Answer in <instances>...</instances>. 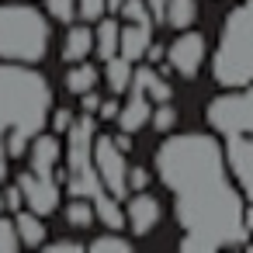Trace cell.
I'll return each mask as SVG.
<instances>
[{
	"mask_svg": "<svg viewBox=\"0 0 253 253\" xmlns=\"http://www.w3.org/2000/svg\"><path fill=\"white\" fill-rule=\"evenodd\" d=\"M118 108H122V104H118V97L111 94L108 101H101V108H97V118H104V122H115V118H118Z\"/></svg>",
	"mask_w": 253,
	"mask_h": 253,
	"instance_id": "836d02e7",
	"label": "cell"
},
{
	"mask_svg": "<svg viewBox=\"0 0 253 253\" xmlns=\"http://www.w3.org/2000/svg\"><path fill=\"white\" fill-rule=\"evenodd\" d=\"M132 246H135V239L125 236V232H115V229H104L101 236H90L87 239V250L90 253H104V250H111V253H132Z\"/></svg>",
	"mask_w": 253,
	"mask_h": 253,
	"instance_id": "603a6c76",
	"label": "cell"
},
{
	"mask_svg": "<svg viewBox=\"0 0 253 253\" xmlns=\"http://www.w3.org/2000/svg\"><path fill=\"white\" fill-rule=\"evenodd\" d=\"M118 18L122 21H132V25H156V18H153V11H149L146 0H125V4L118 7Z\"/></svg>",
	"mask_w": 253,
	"mask_h": 253,
	"instance_id": "d4e9b609",
	"label": "cell"
},
{
	"mask_svg": "<svg viewBox=\"0 0 253 253\" xmlns=\"http://www.w3.org/2000/svg\"><path fill=\"white\" fill-rule=\"evenodd\" d=\"M118 18H101V21H94V56L97 59H111V56H118Z\"/></svg>",
	"mask_w": 253,
	"mask_h": 253,
	"instance_id": "44dd1931",
	"label": "cell"
},
{
	"mask_svg": "<svg viewBox=\"0 0 253 253\" xmlns=\"http://www.w3.org/2000/svg\"><path fill=\"white\" fill-rule=\"evenodd\" d=\"M28 170L42 173V177H56V167L63 163V142L56 132H39L28 142Z\"/></svg>",
	"mask_w": 253,
	"mask_h": 253,
	"instance_id": "7c38bea8",
	"label": "cell"
},
{
	"mask_svg": "<svg viewBox=\"0 0 253 253\" xmlns=\"http://www.w3.org/2000/svg\"><path fill=\"white\" fill-rule=\"evenodd\" d=\"M52 25L32 4H0V59L39 66L49 56Z\"/></svg>",
	"mask_w": 253,
	"mask_h": 253,
	"instance_id": "5b68a950",
	"label": "cell"
},
{
	"mask_svg": "<svg viewBox=\"0 0 253 253\" xmlns=\"http://www.w3.org/2000/svg\"><path fill=\"white\" fill-rule=\"evenodd\" d=\"M149 180H153V173H149L146 167H132V163H128V191H146Z\"/></svg>",
	"mask_w": 253,
	"mask_h": 253,
	"instance_id": "1f68e13d",
	"label": "cell"
},
{
	"mask_svg": "<svg viewBox=\"0 0 253 253\" xmlns=\"http://www.w3.org/2000/svg\"><path fill=\"white\" fill-rule=\"evenodd\" d=\"M177 118H180V111H177V104L173 101H160V104H153V115H149V125L160 132V135H170L173 128H177Z\"/></svg>",
	"mask_w": 253,
	"mask_h": 253,
	"instance_id": "cb8c5ba5",
	"label": "cell"
},
{
	"mask_svg": "<svg viewBox=\"0 0 253 253\" xmlns=\"http://www.w3.org/2000/svg\"><path fill=\"white\" fill-rule=\"evenodd\" d=\"M52 111L49 80L28 63L0 59V184L7 180V163L28 153V142L45 132Z\"/></svg>",
	"mask_w": 253,
	"mask_h": 253,
	"instance_id": "7a4b0ae2",
	"label": "cell"
},
{
	"mask_svg": "<svg viewBox=\"0 0 253 253\" xmlns=\"http://www.w3.org/2000/svg\"><path fill=\"white\" fill-rule=\"evenodd\" d=\"M101 84V70L90 63V59H80V63H70V70H66V77H63V87L70 90V94H87V90H94Z\"/></svg>",
	"mask_w": 253,
	"mask_h": 253,
	"instance_id": "d6986e66",
	"label": "cell"
},
{
	"mask_svg": "<svg viewBox=\"0 0 253 253\" xmlns=\"http://www.w3.org/2000/svg\"><path fill=\"white\" fill-rule=\"evenodd\" d=\"M132 87H139L153 104H160V101H173V87H170V80L156 70V66H139L135 63V73H132Z\"/></svg>",
	"mask_w": 253,
	"mask_h": 253,
	"instance_id": "2e32d148",
	"label": "cell"
},
{
	"mask_svg": "<svg viewBox=\"0 0 253 253\" xmlns=\"http://www.w3.org/2000/svg\"><path fill=\"white\" fill-rule=\"evenodd\" d=\"M63 215H66L70 229H77V232H87L90 225H97V211H94V205H90L87 198H80V194H70V205L63 208Z\"/></svg>",
	"mask_w": 253,
	"mask_h": 253,
	"instance_id": "7402d4cb",
	"label": "cell"
},
{
	"mask_svg": "<svg viewBox=\"0 0 253 253\" xmlns=\"http://www.w3.org/2000/svg\"><path fill=\"white\" fill-rule=\"evenodd\" d=\"M146 4H149V11H153V18L160 21V18H163V4H167V0H146Z\"/></svg>",
	"mask_w": 253,
	"mask_h": 253,
	"instance_id": "d590c367",
	"label": "cell"
},
{
	"mask_svg": "<svg viewBox=\"0 0 253 253\" xmlns=\"http://www.w3.org/2000/svg\"><path fill=\"white\" fill-rule=\"evenodd\" d=\"M149 115H153V101L139 90V87H128V97H125V104L118 108V128L122 132H139V128H146L149 125Z\"/></svg>",
	"mask_w": 253,
	"mask_h": 253,
	"instance_id": "4fadbf2b",
	"label": "cell"
},
{
	"mask_svg": "<svg viewBox=\"0 0 253 253\" xmlns=\"http://www.w3.org/2000/svg\"><path fill=\"white\" fill-rule=\"evenodd\" d=\"M94 167H97V177H101L104 191L115 201H125L128 198V160L115 146L111 135H94Z\"/></svg>",
	"mask_w": 253,
	"mask_h": 253,
	"instance_id": "52a82bcc",
	"label": "cell"
},
{
	"mask_svg": "<svg viewBox=\"0 0 253 253\" xmlns=\"http://www.w3.org/2000/svg\"><path fill=\"white\" fill-rule=\"evenodd\" d=\"M0 194H4V211H21V208H25V194H21L18 180H14V184H7Z\"/></svg>",
	"mask_w": 253,
	"mask_h": 253,
	"instance_id": "f546056e",
	"label": "cell"
},
{
	"mask_svg": "<svg viewBox=\"0 0 253 253\" xmlns=\"http://www.w3.org/2000/svg\"><path fill=\"white\" fill-rule=\"evenodd\" d=\"M0 211H4V194H0Z\"/></svg>",
	"mask_w": 253,
	"mask_h": 253,
	"instance_id": "74e56055",
	"label": "cell"
},
{
	"mask_svg": "<svg viewBox=\"0 0 253 253\" xmlns=\"http://www.w3.org/2000/svg\"><path fill=\"white\" fill-rule=\"evenodd\" d=\"M45 250L49 253H84L87 243H80V239H45Z\"/></svg>",
	"mask_w": 253,
	"mask_h": 253,
	"instance_id": "4dcf8cb0",
	"label": "cell"
},
{
	"mask_svg": "<svg viewBox=\"0 0 253 253\" xmlns=\"http://www.w3.org/2000/svg\"><path fill=\"white\" fill-rule=\"evenodd\" d=\"M21 250V236L14 218H7V211H0V253H18Z\"/></svg>",
	"mask_w": 253,
	"mask_h": 253,
	"instance_id": "484cf974",
	"label": "cell"
},
{
	"mask_svg": "<svg viewBox=\"0 0 253 253\" xmlns=\"http://www.w3.org/2000/svg\"><path fill=\"white\" fill-rule=\"evenodd\" d=\"M94 135H97V122L94 115H77V122L66 132V163H63V187L66 194H80L94 205L97 211V225L101 229H115L125 232V208L122 201H115L94 167Z\"/></svg>",
	"mask_w": 253,
	"mask_h": 253,
	"instance_id": "3957f363",
	"label": "cell"
},
{
	"mask_svg": "<svg viewBox=\"0 0 253 253\" xmlns=\"http://www.w3.org/2000/svg\"><path fill=\"white\" fill-rule=\"evenodd\" d=\"M14 225H18V236H21V250H42V246H45L49 225H45L42 215L21 208V211H14Z\"/></svg>",
	"mask_w": 253,
	"mask_h": 253,
	"instance_id": "e0dca14e",
	"label": "cell"
},
{
	"mask_svg": "<svg viewBox=\"0 0 253 253\" xmlns=\"http://www.w3.org/2000/svg\"><path fill=\"white\" fill-rule=\"evenodd\" d=\"M153 170L173 194V215L180 225V250L211 253L225 246H246L243 194L229 177L222 142L211 132H173L160 142Z\"/></svg>",
	"mask_w": 253,
	"mask_h": 253,
	"instance_id": "6da1fadb",
	"label": "cell"
},
{
	"mask_svg": "<svg viewBox=\"0 0 253 253\" xmlns=\"http://www.w3.org/2000/svg\"><path fill=\"white\" fill-rule=\"evenodd\" d=\"M205 59H208V42H205L201 32L184 28V32L167 45V66H170V73H177V77H184V80H194V77L201 73Z\"/></svg>",
	"mask_w": 253,
	"mask_h": 253,
	"instance_id": "ba28073f",
	"label": "cell"
},
{
	"mask_svg": "<svg viewBox=\"0 0 253 253\" xmlns=\"http://www.w3.org/2000/svg\"><path fill=\"white\" fill-rule=\"evenodd\" d=\"M194 21H198V0H167L163 4L160 25H167L173 32H184V28H194Z\"/></svg>",
	"mask_w": 253,
	"mask_h": 253,
	"instance_id": "ffe728a7",
	"label": "cell"
},
{
	"mask_svg": "<svg viewBox=\"0 0 253 253\" xmlns=\"http://www.w3.org/2000/svg\"><path fill=\"white\" fill-rule=\"evenodd\" d=\"M18 187L25 194V208L35 211V215H52L59 211V198H63V184L56 177H42L35 170H21L18 173Z\"/></svg>",
	"mask_w": 253,
	"mask_h": 253,
	"instance_id": "30bf717a",
	"label": "cell"
},
{
	"mask_svg": "<svg viewBox=\"0 0 253 253\" xmlns=\"http://www.w3.org/2000/svg\"><path fill=\"white\" fill-rule=\"evenodd\" d=\"M149 45H153V25H132V21H125L118 28V56H125L128 63H142Z\"/></svg>",
	"mask_w": 253,
	"mask_h": 253,
	"instance_id": "9a60e30c",
	"label": "cell"
},
{
	"mask_svg": "<svg viewBox=\"0 0 253 253\" xmlns=\"http://www.w3.org/2000/svg\"><path fill=\"white\" fill-rule=\"evenodd\" d=\"M94 52V28L84 21V25H66V35H63V45H59V59L70 66V63H80V59H90Z\"/></svg>",
	"mask_w": 253,
	"mask_h": 253,
	"instance_id": "5bb4252c",
	"label": "cell"
},
{
	"mask_svg": "<svg viewBox=\"0 0 253 253\" xmlns=\"http://www.w3.org/2000/svg\"><path fill=\"white\" fill-rule=\"evenodd\" d=\"M45 14H49V21L70 25V21H77V0H45Z\"/></svg>",
	"mask_w": 253,
	"mask_h": 253,
	"instance_id": "4316f807",
	"label": "cell"
},
{
	"mask_svg": "<svg viewBox=\"0 0 253 253\" xmlns=\"http://www.w3.org/2000/svg\"><path fill=\"white\" fill-rule=\"evenodd\" d=\"M104 14H108V4H104V0H77V18H84L87 25L101 21Z\"/></svg>",
	"mask_w": 253,
	"mask_h": 253,
	"instance_id": "83f0119b",
	"label": "cell"
},
{
	"mask_svg": "<svg viewBox=\"0 0 253 253\" xmlns=\"http://www.w3.org/2000/svg\"><path fill=\"white\" fill-rule=\"evenodd\" d=\"M222 156H225L229 177L239 187L243 201L253 205V135H225Z\"/></svg>",
	"mask_w": 253,
	"mask_h": 253,
	"instance_id": "9c48e42d",
	"label": "cell"
},
{
	"mask_svg": "<svg viewBox=\"0 0 253 253\" xmlns=\"http://www.w3.org/2000/svg\"><path fill=\"white\" fill-rule=\"evenodd\" d=\"M73 122H77V111H70V108H52L49 111V125H52L56 135H66Z\"/></svg>",
	"mask_w": 253,
	"mask_h": 253,
	"instance_id": "f1b7e54d",
	"label": "cell"
},
{
	"mask_svg": "<svg viewBox=\"0 0 253 253\" xmlns=\"http://www.w3.org/2000/svg\"><path fill=\"white\" fill-rule=\"evenodd\" d=\"M205 118L215 135H253V84L222 90L208 101Z\"/></svg>",
	"mask_w": 253,
	"mask_h": 253,
	"instance_id": "8992f818",
	"label": "cell"
},
{
	"mask_svg": "<svg viewBox=\"0 0 253 253\" xmlns=\"http://www.w3.org/2000/svg\"><path fill=\"white\" fill-rule=\"evenodd\" d=\"M160 218H163V205H160L156 194H149V187L146 191H128V198H125V229L132 232V239H146L160 225Z\"/></svg>",
	"mask_w": 253,
	"mask_h": 253,
	"instance_id": "8fae6325",
	"label": "cell"
},
{
	"mask_svg": "<svg viewBox=\"0 0 253 253\" xmlns=\"http://www.w3.org/2000/svg\"><path fill=\"white\" fill-rule=\"evenodd\" d=\"M132 73H135V63H128L125 56H111V59H104L101 80H104V87H108L115 97H122V94H128V87H132Z\"/></svg>",
	"mask_w": 253,
	"mask_h": 253,
	"instance_id": "ac0fdd59",
	"label": "cell"
},
{
	"mask_svg": "<svg viewBox=\"0 0 253 253\" xmlns=\"http://www.w3.org/2000/svg\"><path fill=\"white\" fill-rule=\"evenodd\" d=\"M101 101H104V97H101V94H97V87H94V90H87V94H80V111H84V115H97V108H101Z\"/></svg>",
	"mask_w": 253,
	"mask_h": 253,
	"instance_id": "d6a6232c",
	"label": "cell"
},
{
	"mask_svg": "<svg viewBox=\"0 0 253 253\" xmlns=\"http://www.w3.org/2000/svg\"><path fill=\"white\" fill-rule=\"evenodd\" d=\"M163 59H167V49L153 42V45L146 49V63H149V66H156V63H163Z\"/></svg>",
	"mask_w": 253,
	"mask_h": 253,
	"instance_id": "e575fe53",
	"label": "cell"
},
{
	"mask_svg": "<svg viewBox=\"0 0 253 253\" xmlns=\"http://www.w3.org/2000/svg\"><path fill=\"white\" fill-rule=\"evenodd\" d=\"M208 63H211V80L222 90L253 84V0L225 14Z\"/></svg>",
	"mask_w": 253,
	"mask_h": 253,
	"instance_id": "277c9868",
	"label": "cell"
},
{
	"mask_svg": "<svg viewBox=\"0 0 253 253\" xmlns=\"http://www.w3.org/2000/svg\"><path fill=\"white\" fill-rule=\"evenodd\" d=\"M104 4H108V14H115V18H118V7L125 4V0H104Z\"/></svg>",
	"mask_w": 253,
	"mask_h": 253,
	"instance_id": "8d00e7d4",
	"label": "cell"
}]
</instances>
